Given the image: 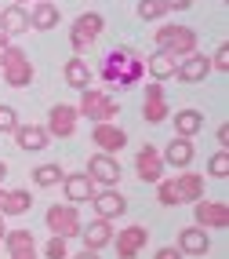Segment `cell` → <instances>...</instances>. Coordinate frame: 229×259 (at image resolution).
Listing matches in <instances>:
<instances>
[{
    "label": "cell",
    "instance_id": "20",
    "mask_svg": "<svg viewBox=\"0 0 229 259\" xmlns=\"http://www.w3.org/2000/svg\"><path fill=\"white\" fill-rule=\"evenodd\" d=\"M193 153H197V150H193V143L182 139V135H175V139L167 143V150L160 153V161L171 164V168H189V164H193Z\"/></svg>",
    "mask_w": 229,
    "mask_h": 259
},
{
    "label": "cell",
    "instance_id": "19",
    "mask_svg": "<svg viewBox=\"0 0 229 259\" xmlns=\"http://www.w3.org/2000/svg\"><path fill=\"white\" fill-rule=\"evenodd\" d=\"M15 143H19V150L37 153V150H47L51 135L44 132V124H19V128H15Z\"/></svg>",
    "mask_w": 229,
    "mask_h": 259
},
{
    "label": "cell",
    "instance_id": "25",
    "mask_svg": "<svg viewBox=\"0 0 229 259\" xmlns=\"http://www.w3.org/2000/svg\"><path fill=\"white\" fill-rule=\"evenodd\" d=\"M171 120H175V135H182V139H193V135L204 128V113L200 110H179Z\"/></svg>",
    "mask_w": 229,
    "mask_h": 259
},
{
    "label": "cell",
    "instance_id": "42",
    "mask_svg": "<svg viewBox=\"0 0 229 259\" xmlns=\"http://www.w3.org/2000/svg\"><path fill=\"white\" fill-rule=\"evenodd\" d=\"M4 234H8V227H4V215H0V241H4Z\"/></svg>",
    "mask_w": 229,
    "mask_h": 259
},
{
    "label": "cell",
    "instance_id": "29",
    "mask_svg": "<svg viewBox=\"0 0 229 259\" xmlns=\"http://www.w3.org/2000/svg\"><path fill=\"white\" fill-rule=\"evenodd\" d=\"M62 176H66V171H62L59 164H40V168H33V183H37V186H59Z\"/></svg>",
    "mask_w": 229,
    "mask_h": 259
},
{
    "label": "cell",
    "instance_id": "5",
    "mask_svg": "<svg viewBox=\"0 0 229 259\" xmlns=\"http://www.w3.org/2000/svg\"><path fill=\"white\" fill-rule=\"evenodd\" d=\"M0 66H4V80H8V88H26V84H33V59L26 55L22 48H15L4 59H0Z\"/></svg>",
    "mask_w": 229,
    "mask_h": 259
},
{
    "label": "cell",
    "instance_id": "13",
    "mask_svg": "<svg viewBox=\"0 0 229 259\" xmlns=\"http://www.w3.org/2000/svg\"><path fill=\"white\" fill-rule=\"evenodd\" d=\"M175 190H179V204H197L204 197V176L182 168V176H175Z\"/></svg>",
    "mask_w": 229,
    "mask_h": 259
},
{
    "label": "cell",
    "instance_id": "30",
    "mask_svg": "<svg viewBox=\"0 0 229 259\" xmlns=\"http://www.w3.org/2000/svg\"><path fill=\"white\" fill-rule=\"evenodd\" d=\"M167 8H164V0H138V19H146V22H156V19H164Z\"/></svg>",
    "mask_w": 229,
    "mask_h": 259
},
{
    "label": "cell",
    "instance_id": "3",
    "mask_svg": "<svg viewBox=\"0 0 229 259\" xmlns=\"http://www.w3.org/2000/svg\"><path fill=\"white\" fill-rule=\"evenodd\" d=\"M120 113V102L109 99L102 88H87L80 92V106H77V117H91L95 124H113V117Z\"/></svg>",
    "mask_w": 229,
    "mask_h": 259
},
{
    "label": "cell",
    "instance_id": "24",
    "mask_svg": "<svg viewBox=\"0 0 229 259\" xmlns=\"http://www.w3.org/2000/svg\"><path fill=\"white\" fill-rule=\"evenodd\" d=\"M59 26V8L51 4V0H44V4H33L29 11V29H55Z\"/></svg>",
    "mask_w": 229,
    "mask_h": 259
},
{
    "label": "cell",
    "instance_id": "15",
    "mask_svg": "<svg viewBox=\"0 0 229 259\" xmlns=\"http://www.w3.org/2000/svg\"><path fill=\"white\" fill-rule=\"evenodd\" d=\"M62 190L69 204H84L95 197V183L87 179V171H77V176H62Z\"/></svg>",
    "mask_w": 229,
    "mask_h": 259
},
{
    "label": "cell",
    "instance_id": "6",
    "mask_svg": "<svg viewBox=\"0 0 229 259\" xmlns=\"http://www.w3.org/2000/svg\"><path fill=\"white\" fill-rule=\"evenodd\" d=\"M102 29H105V19L98 11H84L80 19L73 22V29H69V44H73V51H84V48H91L98 37H102Z\"/></svg>",
    "mask_w": 229,
    "mask_h": 259
},
{
    "label": "cell",
    "instance_id": "37",
    "mask_svg": "<svg viewBox=\"0 0 229 259\" xmlns=\"http://www.w3.org/2000/svg\"><path fill=\"white\" fill-rule=\"evenodd\" d=\"M8 51H11V37H8V33H0V59H4Z\"/></svg>",
    "mask_w": 229,
    "mask_h": 259
},
{
    "label": "cell",
    "instance_id": "18",
    "mask_svg": "<svg viewBox=\"0 0 229 259\" xmlns=\"http://www.w3.org/2000/svg\"><path fill=\"white\" fill-rule=\"evenodd\" d=\"M142 117L149 120V124H160V120H167V117H171L167 99H164V88H160V84H149V88H146V106H142Z\"/></svg>",
    "mask_w": 229,
    "mask_h": 259
},
{
    "label": "cell",
    "instance_id": "33",
    "mask_svg": "<svg viewBox=\"0 0 229 259\" xmlns=\"http://www.w3.org/2000/svg\"><path fill=\"white\" fill-rule=\"evenodd\" d=\"M211 70H218V73H225V70H229V48H225V44L215 51V55H211Z\"/></svg>",
    "mask_w": 229,
    "mask_h": 259
},
{
    "label": "cell",
    "instance_id": "1",
    "mask_svg": "<svg viewBox=\"0 0 229 259\" xmlns=\"http://www.w3.org/2000/svg\"><path fill=\"white\" fill-rule=\"evenodd\" d=\"M102 80L105 84H113V88H135L138 80L146 77V59L138 55V51H131V48H113L109 55L102 59Z\"/></svg>",
    "mask_w": 229,
    "mask_h": 259
},
{
    "label": "cell",
    "instance_id": "9",
    "mask_svg": "<svg viewBox=\"0 0 229 259\" xmlns=\"http://www.w3.org/2000/svg\"><path fill=\"white\" fill-rule=\"evenodd\" d=\"M91 204H95V215L105 219V223H113V219H120V215L128 212V201H124L120 190H95Z\"/></svg>",
    "mask_w": 229,
    "mask_h": 259
},
{
    "label": "cell",
    "instance_id": "17",
    "mask_svg": "<svg viewBox=\"0 0 229 259\" xmlns=\"http://www.w3.org/2000/svg\"><path fill=\"white\" fill-rule=\"evenodd\" d=\"M207 73H211V59H207V55H200V51L186 55V59L179 62V70H175V77L186 80V84H197V80H204Z\"/></svg>",
    "mask_w": 229,
    "mask_h": 259
},
{
    "label": "cell",
    "instance_id": "34",
    "mask_svg": "<svg viewBox=\"0 0 229 259\" xmlns=\"http://www.w3.org/2000/svg\"><path fill=\"white\" fill-rule=\"evenodd\" d=\"M44 252H47V259H66V237H51Z\"/></svg>",
    "mask_w": 229,
    "mask_h": 259
},
{
    "label": "cell",
    "instance_id": "14",
    "mask_svg": "<svg viewBox=\"0 0 229 259\" xmlns=\"http://www.w3.org/2000/svg\"><path fill=\"white\" fill-rule=\"evenodd\" d=\"M175 248L182 255H207L211 252V234L200 230V227H186V230H179V245Z\"/></svg>",
    "mask_w": 229,
    "mask_h": 259
},
{
    "label": "cell",
    "instance_id": "12",
    "mask_svg": "<svg viewBox=\"0 0 229 259\" xmlns=\"http://www.w3.org/2000/svg\"><path fill=\"white\" fill-rule=\"evenodd\" d=\"M91 139H95V146L102 150V153H120L128 146V132L120 128V124H95V132H91Z\"/></svg>",
    "mask_w": 229,
    "mask_h": 259
},
{
    "label": "cell",
    "instance_id": "8",
    "mask_svg": "<svg viewBox=\"0 0 229 259\" xmlns=\"http://www.w3.org/2000/svg\"><path fill=\"white\" fill-rule=\"evenodd\" d=\"M193 215H197L200 230H225L229 227V204L225 201H197L193 204Z\"/></svg>",
    "mask_w": 229,
    "mask_h": 259
},
{
    "label": "cell",
    "instance_id": "22",
    "mask_svg": "<svg viewBox=\"0 0 229 259\" xmlns=\"http://www.w3.org/2000/svg\"><path fill=\"white\" fill-rule=\"evenodd\" d=\"M29 204H33L29 190H4L0 186V215H22V212H29Z\"/></svg>",
    "mask_w": 229,
    "mask_h": 259
},
{
    "label": "cell",
    "instance_id": "32",
    "mask_svg": "<svg viewBox=\"0 0 229 259\" xmlns=\"http://www.w3.org/2000/svg\"><path fill=\"white\" fill-rule=\"evenodd\" d=\"M15 128H19L15 110H11V106H0V132H4V135H15Z\"/></svg>",
    "mask_w": 229,
    "mask_h": 259
},
{
    "label": "cell",
    "instance_id": "23",
    "mask_svg": "<svg viewBox=\"0 0 229 259\" xmlns=\"http://www.w3.org/2000/svg\"><path fill=\"white\" fill-rule=\"evenodd\" d=\"M80 237H84V248H91V252H98V248H105L113 241V227L105 219H95L91 227H84L80 230Z\"/></svg>",
    "mask_w": 229,
    "mask_h": 259
},
{
    "label": "cell",
    "instance_id": "38",
    "mask_svg": "<svg viewBox=\"0 0 229 259\" xmlns=\"http://www.w3.org/2000/svg\"><path fill=\"white\" fill-rule=\"evenodd\" d=\"M77 259H98V252H91V248H84V252H80Z\"/></svg>",
    "mask_w": 229,
    "mask_h": 259
},
{
    "label": "cell",
    "instance_id": "26",
    "mask_svg": "<svg viewBox=\"0 0 229 259\" xmlns=\"http://www.w3.org/2000/svg\"><path fill=\"white\" fill-rule=\"evenodd\" d=\"M66 84L77 92H87L91 88V66H87L84 59H69L66 62Z\"/></svg>",
    "mask_w": 229,
    "mask_h": 259
},
{
    "label": "cell",
    "instance_id": "7",
    "mask_svg": "<svg viewBox=\"0 0 229 259\" xmlns=\"http://www.w3.org/2000/svg\"><path fill=\"white\" fill-rule=\"evenodd\" d=\"M87 179L102 190H117L120 183V161L109 157V153H95L91 161H87Z\"/></svg>",
    "mask_w": 229,
    "mask_h": 259
},
{
    "label": "cell",
    "instance_id": "35",
    "mask_svg": "<svg viewBox=\"0 0 229 259\" xmlns=\"http://www.w3.org/2000/svg\"><path fill=\"white\" fill-rule=\"evenodd\" d=\"M153 259H182V252L175 248V245H167V248H156V255Z\"/></svg>",
    "mask_w": 229,
    "mask_h": 259
},
{
    "label": "cell",
    "instance_id": "27",
    "mask_svg": "<svg viewBox=\"0 0 229 259\" xmlns=\"http://www.w3.org/2000/svg\"><path fill=\"white\" fill-rule=\"evenodd\" d=\"M146 70L153 73V80H156V84H160V80L175 77V70H179V59H171V55H164V51H153V55L146 59Z\"/></svg>",
    "mask_w": 229,
    "mask_h": 259
},
{
    "label": "cell",
    "instance_id": "39",
    "mask_svg": "<svg viewBox=\"0 0 229 259\" xmlns=\"http://www.w3.org/2000/svg\"><path fill=\"white\" fill-rule=\"evenodd\" d=\"M11 259H37V252H22V255H11Z\"/></svg>",
    "mask_w": 229,
    "mask_h": 259
},
{
    "label": "cell",
    "instance_id": "11",
    "mask_svg": "<svg viewBox=\"0 0 229 259\" xmlns=\"http://www.w3.org/2000/svg\"><path fill=\"white\" fill-rule=\"evenodd\" d=\"M135 171L142 183H160L164 179V161H160V150L156 146H142L135 157Z\"/></svg>",
    "mask_w": 229,
    "mask_h": 259
},
{
    "label": "cell",
    "instance_id": "2",
    "mask_svg": "<svg viewBox=\"0 0 229 259\" xmlns=\"http://www.w3.org/2000/svg\"><path fill=\"white\" fill-rule=\"evenodd\" d=\"M156 51H164V55L182 62L186 55L197 51V33L189 26H160L156 29Z\"/></svg>",
    "mask_w": 229,
    "mask_h": 259
},
{
    "label": "cell",
    "instance_id": "28",
    "mask_svg": "<svg viewBox=\"0 0 229 259\" xmlns=\"http://www.w3.org/2000/svg\"><path fill=\"white\" fill-rule=\"evenodd\" d=\"M4 245L11 255H22V252H37V241H33L29 230H8L4 234Z\"/></svg>",
    "mask_w": 229,
    "mask_h": 259
},
{
    "label": "cell",
    "instance_id": "4",
    "mask_svg": "<svg viewBox=\"0 0 229 259\" xmlns=\"http://www.w3.org/2000/svg\"><path fill=\"white\" fill-rule=\"evenodd\" d=\"M44 223H47L51 237H66V241L69 237H80V230H84L77 204H51L47 215H44Z\"/></svg>",
    "mask_w": 229,
    "mask_h": 259
},
{
    "label": "cell",
    "instance_id": "10",
    "mask_svg": "<svg viewBox=\"0 0 229 259\" xmlns=\"http://www.w3.org/2000/svg\"><path fill=\"white\" fill-rule=\"evenodd\" d=\"M44 132L55 135V139H69V135L77 132V106H51Z\"/></svg>",
    "mask_w": 229,
    "mask_h": 259
},
{
    "label": "cell",
    "instance_id": "21",
    "mask_svg": "<svg viewBox=\"0 0 229 259\" xmlns=\"http://www.w3.org/2000/svg\"><path fill=\"white\" fill-rule=\"evenodd\" d=\"M0 33H8V37H19V33H29V11L11 4L0 11Z\"/></svg>",
    "mask_w": 229,
    "mask_h": 259
},
{
    "label": "cell",
    "instance_id": "40",
    "mask_svg": "<svg viewBox=\"0 0 229 259\" xmlns=\"http://www.w3.org/2000/svg\"><path fill=\"white\" fill-rule=\"evenodd\" d=\"M4 176H8V164L0 161V186H4Z\"/></svg>",
    "mask_w": 229,
    "mask_h": 259
},
{
    "label": "cell",
    "instance_id": "16",
    "mask_svg": "<svg viewBox=\"0 0 229 259\" xmlns=\"http://www.w3.org/2000/svg\"><path fill=\"white\" fill-rule=\"evenodd\" d=\"M146 241H149V230H146V227H128V230H120V237H117V255H120V259H135L138 252L146 248Z\"/></svg>",
    "mask_w": 229,
    "mask_h": 259
},
{
    "label": "cell",
    "instance_id": "31",
    "mask_svg": "<svg viewBox=\"0 0 229 259\" xmlns=\"http://www.w3.org/2000/svg\"><path fill=\"white\" fill-rule=\"evenodd\" d=\"M207 176L211 179H225L229 176V150H218L215 157L207 161Z\"/></svg>",
    "mask_w": 229,
    "mask_h": 259
},
{
    "label": "cell",
    "instance_id": "36",
    "mask_svg": "<svg viewBox=\"0 0 229 259\" xmlns=\"http://www.w3.org/2000/svg\"><path fill=\"white\" fill-rule=\"evenodd\" d=\"M164 8H167V11H189L193 0H164Z\"/></svg>",
    "mask_w": 229,
    "mask_h": 259
},
{
    "label": "cell",
    "instance_id": "41",
    "mask_svg": "<svg viewBox=\"0 0 229 259\" xmlns=\"http://www.w3.org/2000/svg\"><path fill=\"white\" fill-rule=\"evenodd\" d=\"M15 4H19V8H26V4H29V0H15ZM33 4H44V0H33Z\"/></svg>",
    "mask_w": 229,
    "mask_h": 259
}]
</instances>
